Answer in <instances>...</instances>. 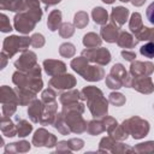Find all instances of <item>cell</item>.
<instances>
[{
  "instance_id": "cell-1",
  "label": "cell",
  "mask_w": 154,
  "mask_h": 154,
  "mask_svg": "<svg viewBox=\"0 0 154 154\" xmlns=\"http://www.w3.org/2000/svg\"><path fill=\"white\" fill-rule=\"evenodd\" d=\"M81 100H87V106L94 118L101 119L107 116L108 101L99 88L94 85L84 87L81 90Z\"/></svg>"
},
{
  "instance_id": "cell-2",
  "label": "cell",
  "mask_w": 154,
  "mask_h": 154,
  "mask_svg": "<svg viewBox=\"0 0 154 154\" xmlns=\"http://www.w3.org/2000/svg\"><path fill=\"white\" fill-rule=\"evenodd\" d=\"M12 82L16 84V87L25 88L35 93H38L43 87V82L41 78V67L36 65L34 69L29 71L17 70L12 75Z\"/></svg>"
},
{
  "instance_id": "cell-3",
  "label": "cell",
  "mask_w": 154,
  "mask_h": 154,
  "mask_svg": "<svg viewBox=\"0 0 154 154\" xmlns=\"http://www.w3.org/2000/svg\"><path fill=\"white\" fill-rule=\"evenodd\" d=\"M42 10L37 8H26L22 12H18L13 18V26L20 34H29L35 29L37 22L41 20Z\"/></svg>"
},
{
  "instance_id": "cell-4",
  "label": "cell",
  "mask_w": 154,
  "mask_h": 154,
  "mask_svg": "<svg viewBox=\"0 0 154 154\" xmlns=\"http://www.w3.org/2000/svg\"><path fill=\"white\" fill-rule=\"evenodd\" d=\"M71 67L75 72L82 76L85 81L89 82H99L105 77V71L102 67L96 65H89L87 58L83 55L77 57L71 60Z\"/></svg>"
},
{
  "instance_id": "cell-5",
  "label": "cell",
  "mask_w": 154,
  "mask_h": 154,
  "mask_svg": "<svg viewBox=\"0 0 154 154\" xmlns=\"http://www.w3.org/2000/svg\"><path fill=\"white\" fill-rule=\"evenodd\" d=\"M31 45V38L28 36H17L11 35L4 40L2 52L10 58H12L18 52H24Z\"/></svg>"
},
{
  "instance_id": "cell-6",
  "label": "cell",
  "mask_w": 154,
  "mask_h": 154,
  "mask_svg": "<svg viewBox=\"0 0 154 154\" xmlns=\"http://www.w3.org/2000/svg\"><path fill=\"white\" fill-rule=\"evenodd\" d=\"M122 125L125 128V130L129 132V135H131L135 140H141L144 136L148 135L150 126L149 123L146 119H142L137 116L131 117L126 120H124L122 123Z\"/></svg>"
},
{
  "instance_id": "cell-7",
  "label": "cell",
  "mask_w": 154,
  "mask_h": 154,
  "mask_svg": "<svg viewBox=\"0 0 154 154\" xmlns=\"http://www.w3.org/2000/svg\"><path fill=\"white\" fill-rule=\"evenodd\" d=\"M61 114L69 125L71 132L73 134H82L87 131L88 123L83 119L82 113L78 111H70V109H61Z\"/></svg>"
},
{
  "instance_id": "cell-8",
  "label": "cell",
  "mask_w": 154,
  "mask_h": 154,
  "mask_svg": "<svg viewBox=\"0 0 154 154\" xmlns=\"http://www.w3.org/2000/svg\"><path fill=\"white\" fill-rule=\"evenodd\" d=\"M84 58H87L88 61L97 64L100 66L107 65L111 61V53L107 48L99 47V48H87L82 51V54Z\"/></svg>"
},
{
  "instance_id": "cell-9",
  "label": "cell",
  "mask_w": 154,
  "mask_h": 154,
  "mask_svg": "<svg viewBox=\"0 0 154 154\" xmlns=\"http://www.w3.org/2000/svg\"><path fill=\"white\" fill-rule=\"evenodd\" d=\"M32 144L35 147H47V148H52L54 146H57V137L48 132L46 129L41 128L37 129L32 136Z\"/></svg>"
},
{
  "instance_id": "cell-10",
  "label": "cell",
  "mask_w": 154,
  "mask_h": 154,
  "mask_svg": "<svg viewBox=\"0 0 154 154\" xmlns=\"http://www.w3.org/2000/svg\"><path fill=\"white\" fill-rule=\"evenodd\" d=\"M49 85L57 90H69L76 85V78L70 73H61L49 79Z\"/></svg>"
},
{
  "instance_id": "cell-11",
  "label": "cell",
  "mask_w": 154,
  "mask_h": 154,
  "mask_svg": "<svg viewBox=\"0 0 154 154\" xmlns=\"http://www.w3.org/2000/svg\"><path fill=\"white\" fill-rule=\"evenodd\" d=\"M37 65V57L32 51H24L14 61V66L19 71H29Z\"/></svg>"
},
{
  "instance_id": "cell-12",
  "label": "cell",
  "mask_w": 154,
  "mask_h": 154,
  "mask_svg": "<svg viewBox=\"0 0 154 154\" xmlns=\"http://www.w3.org/2000/svg\"><path fill=\"white\" fill-rule=\"evenodd\" d=\"M131 77H138V76H150L154 72V64L150 61H140L134 60L131 61L130 70H129Z\"/></svg>"
},
{
  "instance_id": "cell-13",
  "label": "cell",
  "mask_w": 154,
  "mask_h": 154,
  "mask_svg": "<svg viewBox=\"0 0 154 154\" xmlns=\"http://www.w3.org/2000/svg\"><path fill=\"white\" fill-rule=\"evenodd\" d=\"M130 88H134L138 93L148 95L154 91V83L149 76H138V77H132Z\"/></svg>"
},
{
  "instance_id": "cell-14",
  "label": "cell",
  "mask_w": 154,
  "mask_h": 154,
  "mask_svg": "<svg viewBox=\"0 0 154 154\" xmlns=\"http://www.w3.org/2000/svg\"><path fill=\"white\" fill-rule=\"evenodd\" d=\"M109 75H112L117 81H119L122 83L123 87H126V88H130L131 87V75L130 72H128L125 70V67L123 66V64H114L112 67H111V71H109Z\"/></svg>"
},
{
  "instance_id": "cell-15",
  "label": "cell",
  "mask_w": 154,
  "mask_h": 154,
  "mask_svg": "<svg viewBox=\"0 0 154 154\" xmlns=\"http://www.w3.org/2000/svg\"><path fill=\"white\" fill-rule=\"evenodd\" d=\"M43 69L46 73L51 77L61 75L66 72V64L61 60H54V59H46L43 61Z\"/></svg>"
},
{
  "instance_id": "cell-16",
  "label": "cell",
  "mask_w": 154,
  "mask_h": 154,
  "mask_svg": "<svg viewBox=\"0 0 154 154\" xmlns=\"http://www.w3.org/2000/svg\"><path fill=\"white\" fill-rule=\"evenodd\" d=\"M119 32H120V28L118 25H116L114 23L109 22V23H107V24H105V25L101 26L100 36L106 42L113 43V42H117V38H118Z\"/></svg>"
},
{
  "instance_id": "cell-17",
  "label": "cell",
  "mask_w": 154,
  "mask_h": 154,
  "mask_svg": "<svg viewBox=\"0 0 154 154\" xmlns=\"http://www.w3.org/2000/svg\"><path fill=\"white\" fill-rule=\"evenodd\" d=\"M45 106H46V103L38 99H35L34 101H31L29 103L28 116L32 123H40L41 117H42L43 111H45Z\"/></svg>"
},
{
  "instance_id": "cell-18",
  "label": "cell",
  "mask_w": 154,
  "mask_h": 154,
  "mask_svg": "<svg viewBox=\"0 0 154 154\" xmlns=\"http://www.w3.org/2000/svg\"><path fill=\"white\" fill-rule=\"evenodd\" d=\"M57 111H58V103H57V101L46 103L43 114H42L41 120H40V124L41 125H53L54 119L57 117Z\"/></svg>"
},
{
  "instance_id": "cell-19",
  "label": "cell",
  "mask_w": 154,
  "mask_h": 154,
  "mask_svg": "<svg viewBox=\"0 0 154 154\" xmlns=\"http://www.w3.org/2000/svg\"><path fill=\"white\" fill-rule=\"evenodd\" d=\"M129 10L123 7V6H117L114 8H112V12H111V18H109V22L114 23L116 25H118L119 28L122 25L125 24V22L129 19Z\"/></svg>"
},
{
  "instance_id": "cell-20",
  "label": "cell",
  "mask_w": 154,
  "mask_h": 154,
  "mask_svg": "<svg viewBox=\"0 0 154 154\" xmlns=\"http://www.w3.org/2000/svg\"><path fill=\"white\" fill-rule=\"evenodd\" d=\"M138 43V40L131 35L130 32H126V31H120L119 35H118V38H117V45L122 48H134L136 45Z\"/></svg>"
},
{
  "instance_id": "cell-21",
  "label": "cell",
  "mask_w": 154,
  "mask_h": 154,
  "mask_svg": "<svg viewBox=\"0 0 154 154\" xmlns=\"http://www.w3.org/2000/svg\"><path fill=\"white\" fill-rule=\"evenodd\" d=\"M0 100L1 103H19L16 89H12L7 85H2L0 88Z\"/></svg>"
},
{
  "instance_id": "cell-22",
  "label": "cell",
  "mask_w": 154,
  "mask_h": 154,
  "mask_svg": "<svg viewBox=\"0 0 154 154\" xmlns=\"http://www.w3.org/2000/svg\"><path fill=\"white\" fill-rule=\"evenodd\" d=\"M16 93H17L18 101H19L20 106L29 105L31 101H34L36 99V94H37L32 90H29V89H25V88H19V87H16Z\"/></svg>"
},
{
  "instance_id": "cell-23",
  "label": "cell",
  "mask_w": 154,
  "mask_h": 154,
  "mask_svg": "<svg viewBox=\"0 0 154 154\" xmlns=\"http://www.w3.org/2000/svg\"><path fill=\"white\" fill-rule=\"evenodd\" d=\"M1 132L6 137H13L17 136V126L16 124L10 119V117L2 116L1 117V125H0Z\"/></svg>"
},
{
  "instance_id": "cell-24",
  "label": "cell",
  "mask_w": 154,
  "mask_h": 154,
  "mask_svg": "<svg viewBox=\"0 0 154 154\" xmlns=\"http://www.w3.org/2000/svg\"><path fill=\"white\" fill-rule=\"evenodd\" d=\"M30 150V143L28 141H18L5 146V153H26Z\"/></svg>"
},
{
  "instance_id": "cell-25",
  "label": "cell",
  "mask_w": 154,
  "mask_h": 154,
  "mask_svg": "<svg viewBox=\"0 0 154 154\" xmlns=\"http://www.w3.org/2000/svg\"><path fill=\"white\" fill-rule=\"evenodd\" d=\"M81 100V91L76 90V89H69L65 93L60 94L59 101L61 105H69V103H73Z\"/></svg>"
},
{
  "instance_id": "cell-26",
  "label": "cell",
  "mask_w": 154,
  "mask_h": 154,
  "mask_svg": "<svg viewBox=\"0 0 154 154\" xmlns=\"http://www.w3.org/2000/svg\"><path fill=\"white\" fill-rule=\"evenodd\" d=\"M129 28H130L131 32L134 34V36L138 35L142 31V29L144 28L143 22H142V16L138 12H134L131 14V18L129 20Z\"/></svg>"
},
{
  "instance_id": "cell-27",
  "label": "cell",
  "mask_w": 154,
  "mask_h": 154,
  "mask_svg": "<svg viewBox=\"0 0 154 154\" xmlns=\"http://www.w3.org/2000/svg\"><path fill=\"white\" fill-rule=\"evenodd\" d=\"M91 17H93V20L96 23V24H99V25H105V24H107L108 23V13H107V11L103 8V7H100V6H97V7H94L93 8V11H91Z\"/></svg>"
},
{
  "instance_id": "cell-28",
  "label": "cell",
  "mask_w": 154,
  "mask_h": 154,
  "mask_svg": "<svg viewBox=\"0 0 154 154\" xmlns=\"http://www.w3.org/2000/svg\"><path fill=\"white\" fill-rule=\"evenodd\" d=\"M60 25H61V12L59 10H53L48 14L47 26L51 31H55V30H59Z\"/></svg>"
},
{
  "instance_id": "cell-29",
  "label": "cell",
  "mask_w": 154,
  "mask_h": 154,
  "mask_svg": "<svg viewBox=\"0 0 154 154\" xmlns=\"http://www.w3.org/2000/svg\"><path fill=\"white\" fill-rule=\"evenodd\" d=\"M16 126H17V136L19 137H25L32 131V125L19 117H16Z\"/></svg>"
},
{
  "instance_id": "cell-30",
  "label": "cell",
  "mask_w": 154,
  "mask_h": 154,
  "mask_svg": "<svg viewBox=\"0 0 154 154\" xmlns=\"http://www.w3.org/2000/svg\"><path fill=\"white\" fill-rule=\"evenodd\" d=\"M83 45L85 48H96L100 47L102 43V38L101 36H99L95 32H88L83 36Z\"/></svg>"
},
{
  "instance_id": "cell-31",
  "label": "cell",
  "mask_w": 154,
  "mask_h": 154,
  "mask_svg": "<svg viewBox=\"0 0 154 154\" xmlns=\"http://www.w3.org/2000/svg\"><path fill=\"white\" fill-rule=\"evenodd\" d=\"M103 131H106V129H105V125H103L102 119L100 120V119H96V118H95L94 120H90V122L88 123V125H87V132H88L89 135L95 136V135L102 134Z\"/></svg>"
},
{
  "instance_id": "cell-32",
  "label": "cell",
  "mask_w": 154,
  "mask_h": 154,
  "mask_svg": "<svg viewBox=\"0 0 154 154\" xmlns=\"http://www.w3.org/2000/svg\"><path fill=\"white\" fill-rule=\"evenodd\" d=\"M53 126H54V129H57L58 132H60L61 135H69V134H71V130H70L69 125L66 124V122H65V119H64L61 112H60V113H57V117H55V119H54Z\"/></svg>"
},
{
  "instance_id": "cell-33",
  "label": "cell",
  "mask_w": 154,
  "mask_h": 154,
  "mask_svg": "<svg viewBox=\"0 0 154 154\" xmlns=\"http://www.w3.org/2000/svg\"><path fill=\"white\" fill-rule=\"evenodd\" d=\"M89 23V16L84 11H78L73 17V25L77 29H83Z\"/></svg>"
},
{
  "instance_id": "cell-34",
  "label": "cell",
  "mask_w": 154,
  "mask_h": 154,
  "mask_svg": "<svg viewBox=\"0 0 154 154\" xmlns=\"http://www.w3.org/2000/svg\"><path fill=\"white\" fill-rule=\"evenodd\" d=\"M117 142H118V141H117L114 137H112L111 135H108V136H106V137H102L101 141H100V144H99V152H103V153L111 152V149L113 148V146H114Z\"/></svg>"
},
{
  "instance_id": "cell-35",
  "label": "cell",
  "mask_w": 154,
  "mask_h": 154,
  "mask_svg": "<svg viewBox=\"0 0 154 154\" xmlns=\"http://www.w3.org/2000/svg\"><path fill=\"white\" fill-rule=\"evenodd\" d=\"M132 150L135 153H150V154H154V141H147V142H142V143H138L136 144Z\"/></svg>"
},
{
  "instance_id": "cell-36",
  "label": "cell",
  "mask_w": 154,
  "mask_h": 154,
  "mask_svg": "<svg viewBox=\"0 0 154 154\" xmlns=\"http://www.w3.org/2000/svg\"><path fill=\"white\" fill-rule=\"evenodd\" d=\"M76 53V48L71 42H64L59 47V54L64 58H72Z\"/></svg>"
},
{
  "instance_id": "cell-37",
  "label": "cell",
  "mask_w": 154,
  "mask_h": 154,
  "mask_svg": "<svg viewBox=\"0 0 154 154\" xmlns=\"http://www.w3.org/2000/svg\"><path fill=\"white\" fill-rule=\"evenodd\" d=\"M138 41H148V42H153L154 43V28H147L144 26L142 29V31L135 36Z\"/></svg>"
},
{
  "instance_id": "cell-38",
  "label": "cell",
  "mask_w": 154,
  "mask_h": 154,
  "mask_svg": "<svg viewBox=\"0 0 154 154\" xmlns=\"http://www.w3.org/2000/svg\"><path fill=\"white\" fill-rule=\"evenodd\" d=\"M75 25L71 23H61L59 28V35L63 38H70L75 34Z\"/></svg>"
},
{
  "instance_id": "cell-39",
  "label": "cell",
  "mask_w": 154,
  "mask_h": 154,
  "mask_svg": "<svg viewBox=\"0 0 154 154\" xmlns=\"http://www.w3.org/2000/svg\"><path fill=\"white\" fill-rule=\"evenodd\" d=\"M108 101H109L112 105H114V106H117V107H120V106H123V105L126 102V99H125V96H124L122 93L113 91V93H111V94L108 95Z\"/></svg>"
},
{
  "instance_id": "cell-40",
  "label": "cell",
  "mask_w": 154,
  "mask_h": 154,
  "mask_svg": "<svg viewBox=\"0 0 154 154\" xmlns=\"http://www.w3.org/2000/svg\"><path fill=\"white\" fill-rule=\"evenodd\" d=\"M109 135H111L112 137H114L117 141H125V140L129 137V132L125 130V128H124L122 124H120V125L118 124V126H117Z\"/></svg>"
},
{
  "instance_id": "cell-41",
  "label": "cell",
  "mask_w": 154,
  "mask_h": 154,
  "mask_svg": "<svg viewBox=\"0 0 154 154\" xmlns=\"http://www.w3.org/2000/svg\"><path fill=\"white\" fill-rule=\"evenodd\" d=\"M57 99V93L53 88H47L42 91V95H41V100L45 102V103H49V102H54Z\"/></svg>"
},
{
  "instance_id": "cell-42",
  "label": "cell",
  "mask_w": 154,
  "mask_h": 154,
  "mask_svg": "<svg viewBox=\"0 0 154 154\" xmlns=\"http://www.w3.org/2000/svg\"><path fill=\"white\" fill-rule=\"evenodd\" d=\"M102 119V122H103V125H105V129H106V131H107V134L109 135L117 126H118V122L114 119V118H112V117H108V116H105L103 118H101Z\"/></svg>"
},
{
  "instance_id": "cell-43",
  "label": "cell",
  "mask_w": 154,
  "mask_h": 154,
  "mask_svg": "<svg viewBox=\"0 0 154 154\" xmlns=\"http://www.w3.org/2000/svg\"><path fill=\"white\" fill-rule=\"evenodd\" d=\"M140 53L146 57V58H153L154 57V43L153 42H147L140 48Z\"/></svg>"
},
{
  "instance_id": "cell-44",
  "label": "cell",
  "mask_w": 154,
  "mask_h": 154,
  "mask_svg": "<svg viewBox=\"0 0 154 154\" xmlns=\"http://www.w3.org/2000/svg\"><path fill=\"white\" fill-rule=\"evenodd\" d=\"M0 30L2 32H10L12 30V25L10 23V19L5 13L0 14Z\"/></svg>"
},
{
  "instance_id": "cell-45",
  "label": "cell",
  "mask_w": 154,
  "mask_h": 154,
  "mask_svg": "<svg viewBox=\"0 0 154 154\" xmlns=\"http://www.w3.org/2000/svg\"><path fill=\"white\" fill-rule=\"evenodd\" d=\"M30 38H31V46L35 47V48H41L46 43V40H45L43 35L42 34H38V32L37 34H34Z\"/></svg>"
},
{
  "instance_id": "cell-46",
  "label": "cell",
  "mask_w": 154,
  "mask_h": 154,
  "mask_svg": "<svg viewBox=\"0 0 154 154\" xmlns=\"http://www.w3.org/2000/svg\"><path fill=\"white\" fill-rule=\"evenodd\" d=\"M17 106L16 103H2L1 106V111H2V116H6V117H11L16 113V109H17Z\"/></svg>"
},
{
  "instance_id": "cell-47",
  "label": "cell",
  "mask_w": 154,
  "mask_h": 154,
  "mask_svg": "<svg viewBox=\"0 0 154 154\" xmlns=\"http://www.w3.org/2000/svg\"><path fill=\"white\" fill-rule=\"evenodd\" d=\"M106 85L109 88V89H120L123 85H122V83L119 82V81H117L112 75H107L106 76Z\"/></svg>"
},
{
  "instance_id": "cell-48",
  "label": "cell",
  "mask_w": 154,
  "mask_h": 154,
  "mask_svg": "<svg viewBox=\"0 0 154 154\" xmlns=\"http://www.w3.org/2000/svg\"><path fill=\"white\" fill-rule=\"evenodd\" d=\"M67 144L70 147V149L73 152V150H79L83 148L84 146V141L82 138H71L67 141Z\"/></svg>"
},
{
  "instance_id": "cell-49",
  "label": "cell",
  "mask_w": 154,
  "mask_h": 154,
  "mask_svg": "<svg viewBox=\"0 0 154 154\" xmlns=\"http://www.w3.org/2000/svg\"><path fill=\"white\" fill-rule=\"evenodd\" d=\"M72 150L70 149L67 141H60L57 143V153H71Z\"/></svg>"
},
{
  "instance_id": "cell-50",
  "label": "cell",
  "mask_w": 154,
  "mask_h": 154,
  "mask_svg": "<svg viewBox=\"0 0 154 154\" xmlns=\"http://www.w3.org/2000/svg\"><path fill=\"white\" fill-rule=\"evenodd\" d=\"M120 55H122L125 60H128V61H134V60H136V53H135L134 51L123 49V51L120 52Z\"/></svg>"
},
{
  "instance_id": "cell-51",
  "label": "cell",
  "mask_w": 154,
  "mask_h": 154,
  "mask_svg": "<svg viewBox=\"0 0 154 154\" xmlns=\"http://www.w3.org/2000/svg\"><path fill=\"white\" fill-rule=\"evenodd\" d=\"M146 17L148 19V22L150 24L154 25V1L147 7V11H146Z\"/></svg>"
},
{
  "instance_id": "cell-52",
  "label": "cell",
  "mask_w": 154,
  "mask_h": 154,
  "mask_svg": "<svg viewBox=\"0 0 154 154\" xmlns=\"http://www.w3.org/2000/svg\"><path fill=\"white\" fill-rule=\"evenodd\" d=\"M14 1L16 0H0V8L1 10H8L10 11V7H11V5Z\"/></svg>"
},
{
  "instance_id": "cell-53",
  "label": "cell",
  "mask_w": 154,
  "mask_h": 154,
  "mask_svg": "<svg viewBox=\"0 0 154 154\" xmlns=\"http://www.w3.org/2000/svg\"><path fill=\"white\" fill-rule=\"evenodd\" d=\"M41 2H43V5H45V10H47L49 6H53V5L59 4L60 0H41Z\"/></svg>"
},
{
  "instance_id": "cell-54",
  "label": "cell",
  "mask_w": 154,
  "mask_h": 154,
  "mask_svg": "<svg viewBox=\"0 0 154 154\" xmlns=\"http://www.w3.org/2000/svg\"><path fill=\"white\" fill-rule=\"evenodd\" d=\"M7 59H8V57H7L4 52H1V67H0V69H4V67L6 66V64H7Z\"/></svg>"
},
{
  "instance_id": "cell-55",
  "label": "cell",
  "mask_w": 154,
  "mask_h": 154,
  "mask_svg": "<svg viewBox=\"0 0 154 154\" xmlns=\"http://www.w3.org/2000/svg\"><path fill=\"white\" fill-rule=\"evenodd\" d=\"M144 2H146V0H132V1H131V4H132L134 6H137V7H138V6H142Z\"/></svg>"
},
{
  "instance_id": "cell-56",
  "label": "cell",
  "mask_w": 154,
  "mask_h": 154,
  "mask_svg": "<svg viewBox=\"0 0 154 154\" xmlns=\"http://www.w3.org/2000/svg\"><path fill=\"white\" fill-rule=\"evenodd\" d=\"M102 1H103L105 4H113L116 0H102Z\"/></svg>"
},
{
  "instance_id": "cell-57",
  "label": "cell",
  "mask_w": 154,
  "mask_h": 154,
  "mask_svg": "<svg viewBox=\"0 0 154 154\" xmlns=\"http://www.w3.org/2000/svg\"><path fill=\"white\" fill-rule=\"evenodd\" d=\"M119 1H122V2H129V1H130V2H131L132 0H119Z\"/></svg>"
},
{
  "instance_id": "cell-58",
  "label": "cell",
  "mask_w": 154,
  "mask_h": 154,
  "mask_svg": "<svg viewBox=\"0 0 154 154\" xmlns=\"http://www.w3.org/2000/svg\"><path fill=\"white\" fill-rule=\"evenodd\" d=\"M153 107H154V105H153Z\"/></svg>"
}]
</instances>
